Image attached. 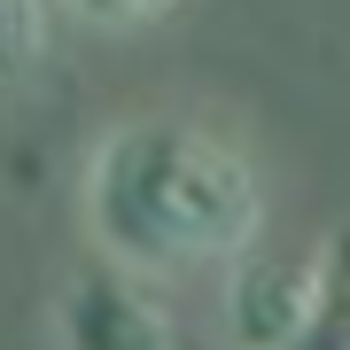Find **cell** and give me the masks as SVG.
<instances>
[{
  "instance_id": "cell-1",
  "label": "cell",
  "mask_w": 350,
  "mask_h": 350,
  "mask_svg": "<svg viewBox=\"0 0 350 350\" xmlns=\"http://www.w3.org/2000/svg\"><path fill=\"white\" fill-rule=\"evenodd\" d=\"M86 234L133 273L234 265L265 234V179L234 133L187 109H133L86 156Z\"/></svg>"
},
{
  "instance_id": "cell-2",
  "label": "cell",
  "mask_w": 350,
  "mask_h": 350,
  "mask_svg": "<svg viewBox=\"0 0 350 350\" xmlns=\"http://www.w3.org/2000/svg\"><path fill=\"white\" fill-rule=\"evenodd\" d=\"M47 350H179V319L148 288V273L86 257L47 296Z\"/></svg>"
},
{
  "instance_id": "cell-3",
  "label": "cell",
  "mask_w": 350,
  "mask_h": 350,
  "mask_svg": "<svg viewBox=\"0 0 350 350\" xmlns=\"http://www.w3.org/2000/svg\"><path fill=\"white\" fill-rule=\"evenodd\" d=\"M234 296H226V335L234 350H280V335L296 327L304 296H312V257H234Z\"/></svg>"
},
{
  "instance_id": "cell-4",
  "label": "cell",
  "mask_w": 350,
  "mask_h": 350,
  "mask_svg": "<svg viewBox=\"0 0 350 350\" xmlns=\"http://www.w3.org/2000/svg\"><path fill=\"white\" fill-rule=\"evenodd\" d=\"M280 350H350V226L312 250V296L280 335Z\"/></svg>"
},
{
  "instance_id": "cell-5",
  "label": "cell",
  "mask_w": 350,
  "mask_h": 350,
  "mask_svg": "<svg viewBox=\"0 0 350 350\" xmlns=\"http://www.w3.org/2000/svg\"><path fill=\"white\" fill-rule=\"evenodd\" d=\"M47 63V0H0V94Z\"/></svg>"
},
{
  "instance_id": "cell-6",
  "label": "cell",
  "mask_w": 350,
  "mask_h": 350,
  "mask_svg": "<svg viewBox=\"0 0 350 350\" xmlns=\"http://www.w3.org/2000/svg\"><path fill=\"white\" fill-rule=\"evenodd\" d=\"M55 8H70L78 24H94V31H148L163 16H179L187 0H55Z\"/></svg>"
}]
</instances>
